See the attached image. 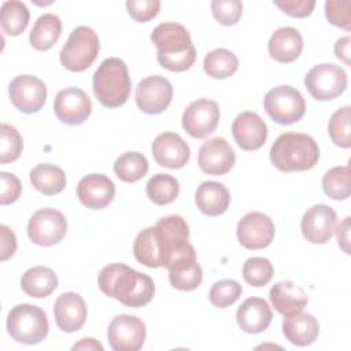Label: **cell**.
Segmentation results:
<instances>
[{
	"label": "cell",
	"instance_id": "cell-13",
	"mask_svg": "<svg viewBox=\"0 0 351 351\" xmlns=\"http://www.w3.org/2000/svg\"><path fill=\"white\" fill-rule=\"evenodd\" d=\"M134 97L138 110L144 114H160L171 103L173 86L162 75H149L137 84Z\"/></svg>",
	"mask_w": 351,
	"mask_h": 351
},
{
	"label": "cell",
	"instance_id": "cell-28",
	"mask_svg": "<svg viewBox=\"0 0 351 351\" xmlns=\"http://www.w3.org/2000/svg\"><path fill=\"white\" fill-rule=\"evenodd\" d=\"M282 333L289 343L299 347H306L317 340L319 324L314 315L300 311L295 315L284 318Z\"/></svg>",
	"mask_w": 351,
	"mask_h": 351
},
{
	"label": "cell",
	"instance_id": "cell-48",
	"mask_svg": "<svg viewBox=\"0 0 351 351\" xmlns=\"http://www.w3.org/2000/svg\"><path fill=\"white\" fill-rule=\"evenodd\" d=\"M350 45H351V38L348 36L339 38L335 44L336 58L344 62V64L347 66H350Z\"/></svg>",
	"mask_w": 351,
	"mask_h": 351
},
{
	"label": "cell",
	"instance_id": "cell-20",
	"mask_svg": "<svg viewBox=\"0 0 351 351\" xmlns=\"http://www.w3.org/2000/svg\"><path fill=\"white\" fill-rule=\"evenodd\" d=\"M232 134L241 149L256 151L267 138V126L256 112L244 111L234 118Z\"/></svg>",
	"mask_w": 351,
	"mask_h": 351
},
{
	"label": "cell",
	"instance_id": "cell-29",
	"mask_svg": "<svg viewBox=\"0 0 351 351\" xmlns=\"http://www.w3.org/2000/svg\"><path fill=\"white\" fill-rule=\"evenodd\" d=\"M58 287L55 271L45 266H34L27 269L21 278L22 291L30 298H47Z\"/></svg>",
	"mask_w": 351,
	"mask_h": 351
},
{
	"label": "cell",
	"instance_id": "cell-10",
	"mask_svg": "<svg viewBox=\"0 0 351 351\" xmlns=\"http://www.w3.org/2000/svg\"><path fill=\"white\" fill-rule=\"evenodd\" d=\"M67 232V221L64 215L51 207L37 210L29 219L27 236L32 243L49 247L58 244Z\"/></svg>",
	"mask_w": 351,
	"mask_h": 351
},
{
	"label": "cell",
	"instance_id": "cell-24",
	"mask_svg": "<svg viewBox=\"0 0 351 351\" xmlns=\"http://www.w3.org/2000/svg\"><path fill=\"white\" fill-rule=\"evenodd\" d=\"M273 318L269 303L262 298H248L236 311V321L245 333H261L269 328Z\"/></svg>",
	"mask_w": 351,
	"mask_h": 351
},
{
	"label": "cell",
	"instance_id": "cell-47",
	"mask_svg": "<svg viewBox=\"0 0 351 351\" xmlns=\"http://www.w3.org/2000/svg\"><path fill=\"white\" fill-rule=\"evenodd\" d=\"M350 217H346L336 228V237H337V243L339 247L346 252L350 254Z\"/></svg>",
	"mask_w": 351,
	"mask_h": 351
},
{
	"label": "cell",
	"instance_id": "cell-18",
	"mask_svg": "<svg viewBox=\"0 0 351 351\" xmlns=\"http://www.w3.org/2000/svg\"><path fill=\"white\" fill-rule=\"evenodd\" d=\"M197 162L202 171L211 176H223L233 167L236 155L223 137H213L202 144Z\"/></svg>",
	"mask_w": 351,
	"mask_h": 351
},
{
	"label": "cell",
	"instance_id": "cell-15",
	"mask_svg": "<svg viewBox=\"0 0 351 351\" xmlns=\"http://www.w3.org/2000/svg\"><path fill=\"white\" fill-rule=\"evenodd\" d=\"M276 228L273 221L263 213H247L237 223L236 234L240 244L247 250H262L270 245Z\"/></svg>",
	"mask_w": 351,
	"mask_h": 351
},
{
	"label": "cell",
	"instance_id": "cell-45",
	"mask_svg": "<svg viewBox=\"0 0 351 351\" xmlns=\"http://www.w3.org/2000/svg\"><path fill=\"white\" fill-rule=\"evenodd\" d=\"M273 3L282 12L293 18H306L315 7L314 0H274Z\"/></svg>",
	"mask_w": 351,
	"mask_h": 351
},
{
	"label": "cell",
	"instance_id": "cell-8",
	"mask_svg": "<svg viewBox=\"0 0 351 351\" xmlns=\"http://www.w3.org/2000/svg\"><path fill=\"white\" fill-rule=\"evenodd\" d=\"M267 115L280 125H291L300 121L306 112V101L302 93L291 85H278L270 89L263 99Z\"/></svg>",
	"mask_w": 351,
	"mask_h": 351
},
{
	"label": "cell",
	"instance_id": "cell-16",
	"mask_svg": "<svg viewBox=\"0 0 351 351\" xmlns=\"http://www.w3.org/2000/svg\"><path fill=\"white\" fill-rule=\"evenodd\" d=\"M53 111L62 123L77 126L89 118L92 103L82 89L70 86L58 92L53 100Z\"/></svg>",
	"mask_w": 351,
	"mask_h": 351
},
{
	"label": "cell",
	"instance_id": "cell-4",
	"mask_svg": "<svg viewBox=\"0 0 351 351\" xmlns=\"http://www.w3.org/2000/svg\"><path fill=\"white\" fill-rule=\"evenodd\" d=\"M269 155L273 166L280 171H306L317 165L319 148L311 136L287 132L276 138Z\"/></svg>",
	"mask_w": 351,
	"mask_h": 351
},
{
	"label": "cell",
	"instance_id": "cell-19",
	"mask_svg": "<svg viewBox=\"0 0 351 351\" xmlns=\"http://www.w3.org/2000/svg\"><path fill=\"white\" fill-rule=\"evenodd\" d=\"M152 156L155 162L167 169L184 167L189 158L191 149L184 138L173 132H165L155 137L152 143Z\"/></svg>",
	"mask_w": 351,
	"mask_h": 351
},
{
	"label": "cell",
	"instance_id": "cell-31",
	"mask_svg": "<svg viewBox=\"0 0 351 351\" xmlns=\"http://www.w3.org/2000/svg\"><path fill=\"white\" fill-rule=\"evenodd\" d=\"M30 182L43 195L53 196L64 189L66 174L60 167L55 165L41 163L32 169Z\"/></svg>",
	"mask_w": 351,
	"mask_h": 351
},
{
	"label": "cell",
	"instance_id": "cell-7",
	"mask_svg": "<svg viewBox=\"0 0 351 351\" xmlns=\"http://www.w3.org/2000/svg\"><path fill=\"white\" fill-rule=\"evenodd\" d=\"M100 51V41L93 29L78 26L73 29L62 47L59 59L64 69L73 73L85 71L92 66Z\"/></svg>",
	"mask_w": 351,
	"mask_h": 351
},
{
	"label": "cell",
	"instance_id": "cell-3",
	"mask_svg": "<svg viewBox=\"0 0 351 351\" xmlns=\"http://www.w3.org/2000/svg\"><path fill=\"white\" fill-rule=\"evenodd\" d=\"M151 41L156 45V59L163 69L181 73L193 66L196 49L185 26L177 22L160 23L152 30Z\"/></svg>",
	"mask_w": 351,
	"mask_h": 351
},
{
	"label": "cell",
	"instance_id": "cell-37",
	"mask_svg": "<svg viewBox=\"0 0 351 351\" xmlns=\"http://www.w3.org/2000/svg\"><path fill=\"white\" fill-rule=\"evenodd\" d=\"M350 106H344L336 110L328 123V133L332 143L341 148L351 147V136H350Z\"/></svg>",
	"mask_w": 351,
	"mask_h": 351
},
{
	"label": "cell",
	"instance_id": "cell-21",
	"mask_svg": "<svg viewBox=\"0 0 351 351\" xmlns=\"http://www.w3.org/2000/svg\"><path fill=\"white\" fill-rule=\"evenodd\" d=\"M115 195L114 182L104 174L93 173L82 177L77 185V197L90 210L107 207Z\"/></svg>",
	"mask_w": 351,
	"mask_h": 351
},
{
	"label": "cell",
	"instance_id": "cell-43",
	"mask_svg": "<svg viewBox=\"0 0 351 351\" xmlns=\"http://www.w3.org/2000/svg\"><path fill=\"white\" fill-rule=\"evenodd\" d=\"M126 8L132 19L137 22H148L155 18L160 10L159 0H128Z\"/></svg>",
	"mask_w": 351,
	"mask_h": 351
},
{
	"label": "cell",
	"instance_id": "cell-14",
	"mask_svg": "<svg viewBox=\"0 0 351 351\" xmlns=\"http://www.w3.org/2000/svg\"><path fill=\"white\" fill-rule=\"evenodd\" d=\"M219 121V107L211 99H197L192 101L182 114L184 130L195 138H204L211 134Z\"/></svg>",
	"mask_w": 351,
	"mask_h": 351
},
{
	"label": "cell",
	"instance_id": "cell-34",
	"mask_svg": "<svg viewBox=\"0 0 351 351\" xmlns=\"http://www.w3.org/2000/svg\"><path fill=\"white\" fill-rule=\"evenodd\" d=\"M145 192L151 202L158 206H165L177 199L180 193V182L170 174L158 173L148 180Z\"/></svg>",
	"mask_w": 351,
	"mask_h": 351
},
{
	"label": "cell",
	"instance_id": "cell-12",
	"mask_svg": "<svg viewBox=\"0 0 351 351\" xmlns=\"http://www.w3.org/2000/svg\"><path fill=\"white\" fill-rule=\"evenodd\" d=\"M8 95L12 106L23 112L33 114L43 108L47 100L45 84L30 74L15 77L8 85Z\"/></svg>",
	"mask_w": 351,
	"mask_h": 351
},
{
	"label": "cell",
	"instance_id": "cell-49",
	"mask_svg": "<svg viewBox=\"0 0 351 351\" xmlns=\"http://www.w3.org/2000/svg\"><path fill=\"white\" fill-rule=\"evenodd\" d=\"M71 348L73 350H99V351H103V346L93 337H84L78 343H75Z\"/></svg>",
	"mask_w": 351,
	"mask_h": 351
},
{
	"label": "cell",
	"instance_id": "cell-38",
	"mask_svg": "<svg viewBox=\"0 0 351 351\" xmlns=\"http://www.w3.org/2000/svg\"><path fill=\"white\" fill-rule=\"evenodd\" d=\"M274 267L263 256L248 258L243 265V277L252 287H265L273 277Z\"/></svg>",
	"mask_w": 351,
	"mask_h": 351
},
{
	"label": "cell",
	"instance_id": "cell-2",
	"mask_svg": "<svg viewBox=\"0 0 351 351\" xmlns=\"http://www.w3.org/2000/svg\"><path fill=\"white\" fill-rule=\"evenodd\" d=\"M97 284L104 295L128 307H143L152 300L155 293L152 278L125 263L104 266L99 273Z\"/></svg>",
	"mask_w": 351,
	"mask_h": 351
},
{
	"label": "cell",
	"instance_id": "cell-11",
	"mask_svg": "<svg viewBox=\"0 0 351 351\" xmlns=\"http://www.w3.org/2000/svg\"><path fill=\"white\" fill-rule=\"evenodd\" d=\"M145 324L129 314L115 315L107 329L108 344L114 351H137L145 340Z\"/></svg>",
	"mask_w": 351,
	"mask_h": 351
},
{
	"label": "cell",
	"instance_id": "cell-33",
	"mask_svg": "<svg viewBox=\"0 0 351 351\" xmlns=\"http://www.w3.org/2000/svg\"><path fill=\"white\" fill-rule=\"evenodd\" d=\"M29 10L25 3L18 0H8L0 8V25L5 34L19 36L25 32L29 23Z\"/></svg>",
	"mask_w": 351,
	"mask_h": 351
},
{
	"label": "cell",
	"instance_id": "cell-32",
	"mask_svg": "<svg viewBox=\"0 0 351 351\" xmlns=\"http://www.w3.org/2000/svg\"><path fill=\"white\" fill-rule=\"evenodd\" d=\"M203 69L208 77L223 80L237 71L239 59L232 51L225 48H217L210 51L204 56Z\"/></svg>",
	"mask_w": 351,
	"mask_h": 351
},
{
	"label": "cell",
	"instance_id": "cell-41",
	"mask_svg": "<svg viewBox=\"0 0 351 351\" xmlns=\"http://www.w3.org/2000/svg\"><path fill=\"white\" fill-rule=\"evenodd\" d=\"M211 11L221 25L230 26L240 19L243 14V3L239 0H213Z\"/></svg>",
	"mask_w": 351,
	"mask_h": 351
},
{
	"label": "cell",
	"instance_id": "cell-30",
	"mask_svg": "<svg viewBox=\"0 0 351 351\" xmlns=\"http://www.w3.org/2000/svg\"><path fill=\"white\" fill-rule=\"evenodd\" d=\"M62 22L55 14H43L37 18L29 36L30 45L37 51H48L59 40Z\"/></svg>",
	"mask_w": 351,
	"mask_h": 351
},
{
	"label": "cell",
	"instance_id": "cell-25",
	"mask_svg": "<svg viewBox=\"0 0 351 351\" xmlns=\"http://www.w3.org/2000/svg\"><path fill=\"white\" fill-rule=\"evenodd\" d=\"M273 307L284 317L300 313L308 303L306 292L292 281H278L269 292Z\"/></svg>",
	"mask_w": 351,
	"mask_h": 351
},
{
	"label": "cell",
	"instance_id": "cell-6",
	"mask_svg": "<svg viewBox=\"0 0 351 351\" xmlns=\"http://www.w3.org/2000/svg\"><path fill=\"white\" fill-rule=\"evenodd\" d=\"M49 330L45 311L34 304L22 303L14 306L7 315V332L12 340L22 344L43 341Z\"/></svg>",
	"mask_w": 351,
	"mask_h": 351
},
{
	"label": "cell",
	"instance_id": "cell-36",
	"mask_svg": "<svg viewBox=\"0 0 351 351\" xmlns=\"http://www.w3.org/2000/svg\"><path fill=\"white\" fill-rule=\"evenodd\" d=\"M322 189L333 200H346L350 196V167L336 166L322 177Z\"/></svg>",
	"mask_w": 351,
	"mask_h": 351
},
{
	"label": "cell",
	"instance_id": "cell-22",
	"mask_svg": "<svg viewBox=\"0 0 351 351\" xmlns=\"http://www.w3.org/2000/svg\"><path fill=\"white\" fill-rule=\"evenodd\" d=\"M85 300L75 292L62 293L53 304V317L58 328L66 333L77 332L86 321Z\"/></svg>",
	"mask_w": 351,
	"mask_h": 351
},
{
	"label": "cell",
	"instance_id": "cell-35",
	"mask_svg": "<svg viewBox=\"0 0 351 351\" xmlns=\"http://www.w3.org/2000/svg\"><path fill=\"white\" fill-rule=\"evenodd\" d=\"M148 171L147 158L136 151H128L117 158L114 163L115 176L125 182H136Z\"/></svg>",
	"mask_w": 351,
	"mask_h": 351
},
{
	"label": "cell",
	"instance_id": "cell-5",
	"mask_svg": "<svg viewBox=\"0 0 351 351\" xmlns=\"http://www.w3.org/2000/svg\"><path fill=\"white\" fill-rule=\"evenodd\" d=\"M92 88L101 106L107 108L123 106L132 88L126 63L119 58L104 59L93 74Z\"/></svg>",
	"mask_w": 351,
	"mask_h": 351
},
{
	"label": "cell",
	"instance_id": "cell-42",
	"mask_svg": "<svg viewBox=\"0 0 351 351\" xmlns=\"http://www.w3.org/2000/svg\"><path fill=\"white\" fill-rule=\"evenodd\" d=\"M351 3L350 0H328L325 3L326 19L346 32L351 29Z\"/></svg>",
	"mask_w": 351,
	"mask_h": 351
},
{
	"label": "cell",
	"instance_id": "cell-46",
	"mask_svg": "<svg viewBox=\"0 0 351 351\" xmlns=\"http://www.w3.org/2000/svg\"><path fill=\"white\" fill-rule=\"evenodd\" d=\"M0 240H1L0 241V259L7 261L16 251V237L8 226L1 225L0 226Z\"/></svg>",
	"mask_w": 351,
	"mask_h": 351
},
{
	"label": "cell",
	"instance_id": "cell-40",
	"mask_svg": "<svg viewBox=\"0 0 351 351\" xmlns=\"http://www.w3.org/2000/svg\"><path fill=\"white\" fill-rule=\"evenodd\" d=\"M0 136H1V151H0V162L10 163L16 160L21 156L23 149V140L21 133L8 123L0 125Z\"/></svg>",
	"mask_w": 351,
	"mask_h": 351
},
{
	"label": "cell",
	"instance_id": "cell-44",
	"mask_svg": "<svg viewBox=\"0 0 351 351\" xmlns=\"http://www.w3.org/2000/svg\"><path fill=\"white\" fill-rule=\"evenodd\" d=\"M0 180H1V189H0V203L3 206L11 204L18 200L22 192V185L18 177L12 173L1 171L0 173Z\"/></svg>",
	"mask_w": 351,
	"mask_h": 351
},
{
	"label": "cell",
	"instance_id": "cell-1",
	"mask_svg": "<svg viewBox=\"0 0 351 351\" xmlns=\"http://www.w3.org/2000/svg\"><path fill=\"white\" fill-rule=\"evenodd\" d=\"M189 228L180 215L160 218L154 226L138 232L133 243L134 258L147 267H169L171 262L191 250Z\"/></svg>",
	"mask_w": 351,
	"mask_h": 351
},
{
	"label": "cell",
	"instance_id": "cell-39",
	"mask_svg": "<svg viewBox=\"0 0 351 351\" xmlns=\"http://www.w3.org/2000/svg\"><path fill=\"white\" fill-rule=\"evenodd\" d=\"M243 293L241 285L236 280H221L217 281L210 292H208V299L213 306L225 308L232 306Z\"/></svg>",
	"mask_w": 351,
	"mask_h": 351
},
{
	"label": "cell",
	"instance_id": "cell-9",
	"mask_svg": "<svg viewBox=\"0 0 351 351\" xmlns=\"http://www.w3.org/2000/svg\"><path fill=\"white\" fill-rule=\"evenodd\" d=\"M304 86L315 100H332L346 90L347 73L343 67L335 63L315 64L307 71Z\"/></svg>",
	"mask_w": 351,
	"mask_h": 351
},
{
	"label": "cell",
	"instance_id": "cell-17",
	"mask_svg": "<svg viewBox=\"0 0 351 351\" xmlns=\"http://www.w3.org/2000/svg\"><path fill=\"white\" fill-rule=\"evenodd\" d=\"M336 211L326 204H314L311 206L302 217L300 229L313 244H325L330 240L335 225H336Z\"/></svg>",
	"mask_w": 351,
	"mask_h": 351
},
{
	"label": "cell",
	"instance_id": "cell-23",
	"mask_svg": "<svg viewBox=\"0 0 351 351\" xmlns=\"http://www.w3.org/2000/svg\"><path fill=\"white\" fill-rule=\"evenodd\" d=\"M167 270L170 284L180 291H193L203 280V271L197 263L195 248L177 258Z\"/></svg>",
	"mask_w": 351,
	"mask_h": 351
},
{
	"label": "cell",
	"instance_id": "cell-26",
	"mask_svg": "<svg viewBox=\"0 0 351 351\" xmlns=\"http://www.w3.org/2000/svg\"><path fill=\"white\" fill-rule=\"evenodd\" d=\"M269 55L280 63H291L299 58L303 49V38L298 29L285 26L277 29L267 43Z\"/></svg>",
	"mask_w": 351,
	"mask_h": 351
},
{
	"label": "cell",
	"instance_id": "cell-27",
	"mask_svg": "<svg viewBox=\"0 0 351 351\" xmlns=\"http://www.w3.org/2000/svg\"><path fill=\"white\" fill-rule=\"evenodd\" d=\"M195 202L203 214L217 217L228 210L230 204V193L221 182L204 181L196 188Z\"/></svg>",
	"mask_w": 351,
	"mask_h": 351
}]
</instances>
